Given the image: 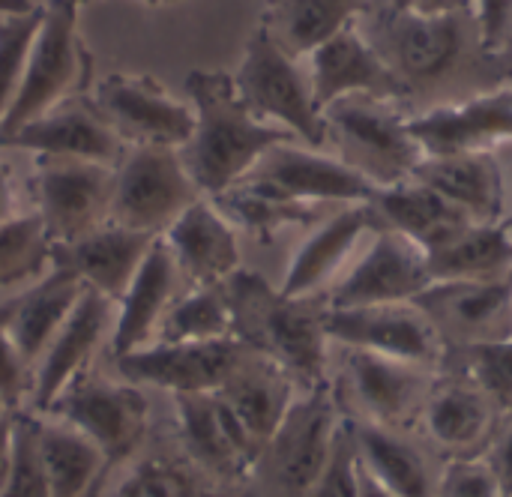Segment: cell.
I'll list each match as a JSON object with an SVG mask.
<instances>
[{"label":"cell","mask_w":512,"mask_h":497,"mask_svg":"<svg viewBox=\"0 0 512 497\" xmlns=\"http://www.w3.org/2000/svg\"><path fill=\"white\" fill-rule=\"evenodd\" d=\"M369 42L399 78L408 114L465 102L512 81L507 57L483 45L474 12L414 15L387 3L372 15Z\"/></svg>","instance_id":"obj_1"},{"label":"cell","mask_w":512,"mask_h":497,"mask_svg":"<svg viewBox=\"0 0 512 497\" xmlns=\"http://www.w3.org/2000/svg\"><path fill=\"white\" fill-rule=\"evenodd\" d=\"M195 126L180 147V159L204 198H219L237 186L252 165L276 144L297 141L288 129L261 123L222 69H195L186 75Z\"/></svg>","instance_id":"obj_2"},{"label":"cell","mask_w":512,"mask_h":497,"mask_svg":"<svg viewBox=\"0 0 512 497\" xmlns=\"http://www.w3.org/2000/svg\"><path fill=\"white\" fill-rule=\"evenodd\" d=\"M234 339L282 366L300 393L330 384L327 378V297H288L255 270L225 279Z\"/></svg>","instance_id":"obj_3"},{"label":"cell","mask_w":512,"mask_h":497,"mask_svg":"<svg viewBox=\"0 0 512 497\" xmlns=\"http://www.w3.org/2000/svg\"><path fill=\"white\" fill-rule=\"evenodd\" d=\"M408 120L405 105L372 96H345L324 108L327 144L336 147V159L363 174L375 189L411 180L414 168L426 159Z\"/></svg>","instance_id":"obj_4"},{"label":"cell","mask_w":512,"mask_h":497,"mask_svg":"<svg viewBox=\"0 0 512 497\" xmlns=\"http://www.w3.org/2000/svg\"><path fill=\"white\" fill-rule=\"evenodd\" d=\"M93 63L96 60L78 33V6L69 0H48V6H42V24L27 54L18 96L0 123V141L54 105L90 93Z\"/></svg>","instance_id":"obj_5"},{"label":"cell","mask_w":512,"mask_h":497,"mask_svg":"<svg viewBox=\"0 0 512 497\" xmlns=\"http://www.w3.org/2000/svg\"><path fill=\"white\" fill-rule=\"evenodd\" d=\"M234 87L261 123L288 129L312 150L327 147V123L315 102L309 72H303L300 60L285 54L261 27H255L246 42Z\"/></svg>","instance_id":"obj_6"},{"label":"cell","mask_w":512,"mask_h":497,"mask_svg":"<svg viewBox=\"0 0 512 497\" xmlns=\"http://www.w3.org/2000/svg\"><path fill=\"white\" fill-rule=\"evenodd\" d=\"M342 420L345 414L333 381L318 390L297 393L279 429L264 444L255 477L264 480L273 497H303L324 474Z\"/></svg>","instance_id":"obj_7"},{"label":"cell","mask_w":512,"mask_h":497,"mask_svg":"<svg viewBox=\"0 0 512 497\" xmlns=\"http://www.w3.org/2000/svg\"><path fill=\"white\" fill-rule=\"evenodd\" d=\"M435 378V369L360 348H345L342 372L333 381V390L348 420L417 432Z\"/></svg>","instance_id":"obj_8"},{"label":"cell","mask_w":512,"mask_h":497,"mask_svg":"<svg viewBox=\"0 0 512 497\" xmlns=\"http://www.w3.org/2000/svg\"><path fill=\"white\" fill-rule=\"evenodd\" d=\"M201 198L177 147H129L126 159L114 168L108 222L165 234Z\"/></svg>","instance_id":"obj_9"},{"label":"cell","mask_w":512,"mask_h":497,"mask_svg":"<svg viewBox=\"0 0 512 497\" xmlns=\"http://www.w3.org/2000/svg\"><path fill=\"white\" fill-rule=\"evenodd\" d=\"M147 396L135 384H120L81 372L45 411L84 432L105 456V474L111 477L141 447L147 435Z\"/></svg>","instance_id":"obj_10"},{"label":"cell","mask_w":512,"mask_h":497,"mask_svg":"<svg viewBox=\"0 0 512 497\" xmlns=\"http://www.w3.org/2000/svg\"><path fill=\"white\" fill-rule=\"evenodd\" d=\"M114 195V168L84 159L36 156L33 198L36 216L54 243H72L108 222Z\"/></svg>","instance_id":"obj_11"},{"label":"cell","mask_w":512,"mask_h":497,"mask_svg":"<svg viewBox=\"0 0 512 497\" xmlns=\"http://www.w3.org/2000/svg\"><path fill=\"white\" fill-rule=\"evenodd\" d=\"M93 105L126 147H183L195 114L150 75L111 72L90 90Z\"/></svg>","instance_id":"obj_12"},{"label":"cell","mask_w":512,"mask_h":497,"mask_svg":"<svg viewBox=\"0 0 512 497\" xmlns=\"http://www.w3.org/2000/svg\"><path fill=\"white\" fill-rule=\"evenodd\" d=\"M504 420L498 405L468 375L441 369L423 405L417 435L441 462L483 459Z\"/></svg>","instance_id":"obj_13"},{"label":"cell","mask_w":512,"mask_h":497,"mask_svg":"<svg viewBox=\"0 0 512 497\" xmlns=\"http://www.w3.org/2000/svg\"><path fill=\"white\" fill-rule=\"evenodd\" d=\"M324 333L342 348H360L393 360L417 363L441 372L447 363V345L432 321L414 303L393 306H360L324 312Z\"/></svg>","instance_id":"obj_14"},{"label":"cell","mask_w":512,"mask_h":497,"mask_svg":"<svg viewBox=\"0 0 512 497\" xmlns=\"http://www.w3.org/2000/svg\"><path fill=\"white\" fill-rule=\"evenodd\" d=\"M249 345L240 339L213 342H156L114 357V369L129 384H150L177 393H219L240 366Z\"/></svg>","instance_id":"obj_15"},{"label":"cell","mask_w":512,"mask_h":497,"mask_svg":"<svg viewBox=\"0 0 512 497\" xmlns=\"http://www.w3.org/2000/svg\"><path fill=\"white\" fill-rule=\"evenodd\" d=\"M174 414L183 450L204 474L219 483H246L255 477L261 447L216 393H177Z\"/></svg>","instance_id":"obj_16"},{"label":"cell","mask_w":512,"mask_h":497,"mask_svg":"<svg viewBox=\"0 0 512 497\" xmlns=\"http://www.w3.org/2000/svg\"><path fill=\"white\" fill-rule=\"evenodd\" d=\"M306 204H366L375 186L336 156H324L294 141L270 147L240 180Z\"/></svg>","instance_id":"obj_17"},{"label":"cell","mask_w":512,"mask_h":497,"mask_svg":"<svg viewBox=\"0 0 512 497\" xmlns=\"http://www.w3.org/2000/svg\"><path fill=\"white\" fill-rule=\"evenodd\" d=\"M432 285L426 252L393 228L375 234L372 249L327 291L330 309L414 303Z\"/></svg>","instance_id":"obj_18"},{"label":"cell","mask_w":512,"mask_h":497,"mask_svg":"<svg viewBox=\"0 0 512 497\" xmlns=\"http://www.w3.org/2000/svg\"><path fill=\"white\" fill-rule=\"evenodd\" d=\"M450 351L512 339L510 282H432L417 300Z\"/></svg>","instance_id":"obj_19"},{"label":"cell","mask_w":512,"mask_h":497,"mask_svg":"<svg viewBox=\"0 0 512 497\" xmlns=\"http://www.w3.org/2000/svg\"><path fill=\"white\" fill-rule=\"evenodd\" d=\"M0 150H30L51 159H84L96 165L117 168L129 147L105 123L90 93L72 96L42 117L24 123L18 132L0 141Z\"/></svg>","instance_id":"obj_20"},{"label":"cell","mask_w":512,"mask_h":497,"mask_svg":"<svg viewBox=\"0 0 512 497\" xmlns=\"http://www.w3.org/2000/svg\"><path fill=\"white\" fill-rule=\"evenodd\" d=\"M408 126L426 156L495 153L501 141H512V81L465 102L411 114Z\"/></svg>","instance_id":"obj_21"},{"label":"cell","mask_w":512,"mask_h":497,"mask_svg":"<svg viewBox=\"0 0 512 497\" xmlns=\"http://www.w3.org/2000/svg\"><path fill=\"white\" fill-rule=\"evenodd\" d=\"M309 81L324 114L327 105L345 96H372L405 105V90L378 48L354 27L336 33L309 54Z\"/></svg>","instance_id":"obj_22"},{"label":"cell","mask_w":512,"mask_h":497,"mask_svg":"<svg viewBox=\"0 0 512 497\" xmlns=\"http://www.w3.org/2000/svg\"><path fill=\"white\" fill-rule=\"evenodd\" d=\"M156 237L162 234L132 231V228L105 222L93 234H84L72 243H54L51 270H66L84 285L105 294L111 303H120V297L132 285Z\"/></svg>","instance_id":"obj_23"},{"label":"cell","mask_w":512,"mask_h":497,"mask_svg":"<svg viewBox=\"0 0 512 497\" xmlns=\"http://www.w3.org/2000/svg\"><path fill=\"white\" fill-rule=\"evenodd\" d=\"M111 309H114V303L105 294L84 285V294L75 303L72 315L57 330V336L48 342L42 360L33 369L30 399L39 414H45L51 408V402L66 390L69 381H75L81 372H87L93 354L99 351L102 339L111 330Z\"/></svg>","instance_id":"obj_24"},{"label":"cell","mask_w":512,"mask_h":497,"mask_svg":"<svg viewBox=\"0 0 512 497\" xmlns=\"http://www.w3.org/2000/svg\"><path fill=\"white\" fill-rule=\"evenodd\" d=\"M360 468L393 497H435L444 462L417 432L348 420Z\"/></svg>","instance_id":"obj_25"},{"label":"cell","mask_w":512,"mask_h":497,"mask_svg":"<svg viewBox=\"0 0 512 497\" xmlns=\"http://www.w3.org/2000/svg\"><path fill=\"white\" fill-rule=\"evenodd\" d=\"M381 228H387V225L381 222V216L375 213V207L369 201L366 204H342L336 213H330L315 228V234H309L303 240L279 291L288 297H321V294L327 297L336 273L342 270V264L360 243V237L378 234Z\"/></svg>","instance_id":"obj_26"},{"label":"cell","mask_w":512,"mask_h":497,"mask_svg":"<svg viewBox=\"0 0 512 497\" xmlns=\"http://www.w3.org/2000/svg\"><path fill=\"white\" fill-rule=\"evenodd\" d=\"M411 180L435 189L477 225H495L507 219V180L495 153L426 156L414 168Z\"/></svg>","instance_id":"obj_27"},{"label":"cell","mask_w":512,"mask_h":497,"mask_svg":"<svg viewBox=\"0 0 512 497\" xmlns=\"http://www.w3.org/2000/svg\"><path fill=\"white\" fill-rule=\"evenodd\" d=\"M180 267L174 261L171 246L165 237H156L141 270L135 273L132 285L120 297V315L111 330V351L114 357L138 351L159 336V327L177 300Z\"/></svg>","instance_id":"obj_28"},{"label":"cell","mask_w":512,"mask_h":497,"mask_svg":"<svg viewBox=\"0 0 512 497\" xmlns=\"http://www.w3.org/2000/svg\"><path fill=\"white\" fill-rule=\"evenodd\" d=\"M81 294V279L66 270H51L39 282L27 285L18 297L0 303V327L6 330V336L30 369H36L48 342L66 324Z\"/></svg>","instance_id":"obj_29"},{"label":"cell","mask_w":512,"mask_h":497,"mask_svg":"<svg viewBox=\"0 0 512 497\" xmlns=\"http://www.w3.org/2000/svg\"><path fill=\"white\" fill-rule=\"evenodd\" d=\"M180 276L192 285L225 282L240 270V243L219 207L210 198L195 201L165 234Z\"/></svg>","instance_id":"obj_30"},{"label":"cell","mask_w":512,"mask_h":497,"mask_svg":"<svg viewBox=\"0 0 512 497\" xmlns=\"http://www.w3.org/2000/svg\"><path fill=\"white\" fill-rule=\"evenodd\" d=\"M297 393H300L297 384L282 366L249 348L240 366L234 369V375L225 381V387L216 396L237 414L243 429L264 450V444L279 429Z\"/></svg>","instance_id":"obj_31"},{"label":"cell","mask_w":512,"mask_h":497,"mask_svg":"<svg viewBox=\"0 0 512 497\" xmlns=\"http://www.w3.org/2000/svg\"><path fill=\"white\" fill-rule=\"evenodd\" d=\"M369 204L375 207V213L381 216L387 228L417 243L426 255L447 246L465 228L477 225L468 213H462L435 189L417 180H402L396 186L375 189Z\"/></svg>","instance_id":"obj_32"},{"label":"cell","mask_w":512,"mask_h":497,"mask_svg":"<svg viewBox=\"0 0 512 497\" xmlns=\"http://www.w3.org/2000/svg\"><path fill=\"white\" fill-rule=\"evenodd\" d=\"M369 0H264L258 27L294 60L309 57L336 33L357 24Z\"/></svg>","instance_id":"obj_33"},{"label":"cell","mask_w":512,"mask_h":497,"mask_svg":"<svg viewBox=\"0 0 512 497\" xmlns=\"http://www.w3.org/2000/svg\"><path fill=\"white\" fill-rule=\"evenodd\" d=\"M39 462L51 497H99L108 474L102 450L75 426L63 420H39L36 426Z\"/></svg>","instance_id":"obj_34"},{"label":"cell","mask_w":512,"mask_h":497,"mask_svg":"<svg viewBox=\"0 0 512 497\" xmlns=\"http://www.w3.org/2000/svg\"><path fill=\"white\" fill-rule=\"evenodd\" d=\"M432 282H510L512 219L471 225L447 246L426 255Z\"/></svg>","instance_id":"obj_35"},{"label":"cell","mask_w":512,"mask_h":497,"mask_svg":"<svg viewBox=\"0 0 512 497\" xmlns=\"http://www.w3.org/2000/svg\"><path fill=\"white\" fill-rule=\"evenodd\" d=\"M213 204L231 216L237 225H243L258 243H273L276 234L288 225L312 228L327 219L324 207L327 204H306V201H291L276 192H267L261 186L237 183L225 195L213 198Z\"/></svg>","instance_id":"obj_36"},{"label":"cell","mask_w":512,"mask_h":497,"mask_svg":"<svg viewBox=\"0 0 512 497\" xmlns=\"http://www.w3.org/2000/svg\"><path fill=\"white\" fill-rule=\"evenodd\" d=\"M228 336H234V321L225 282L192 285L189 294L171 303L159 327V342H213Z\"/></svg>","instance_id":"obj_37"},{"label":"cell","mask_w":512,"mask_h":497,"mask_svg":"<svg viewBox=\"0 0 512 497\" xmlns=\"http://www.w3.org/2000/svg\"><path fill=\"white\" fill-rule=\"evenodd\" d=\"M48 267L51 240L33 210L0 225V291L15 285H33L48 276Z\"/></svg>","instance_id":"obj_38"},{"label":"cell","mask_w":512,"mask_h":497,"mask_svg":"<svg viewBox=\"0 0 512 497\" xmlns=\"http://www.w3.org/2000/svg\"><path fill=\"white\" fill-rule=\"evenodd\" d=\"M441 369H456L468 375L498 405L504 417H512V339L450 351Z\"/></svg>","instance_id":"obj_39"},{"label":"cell","mask_w":512,"mask_h":497,"mask_svg":"<svg viewBox=\"0 0 512 497\" xmlns=\"http://www.w3.org/2000/svg\"><path fill=\"white\" fill-rule=\"evenodd\" d=\"M42 24V6L27 15H0V123L6 120L27 66L30 45Z\"/></svg>","instance_id":"obj_40"},{"label":"cell","mask_w":512,"mask_h":497,"mask_svg":"<svg viewBox=\"0 0 512 497\" xmlns=\"http://www.w3.org/2000/svg\"><path fill=\"white\" fill-rule=\"evenodd\" d=\"M36 426H39L36 414L12 411V462H9V477L3 483L0 497H51L42 462H39Z\"/></svg>","instance_id":"obj_41"},{"label":"cell","mask_w":512,"mask_h":497,"mask_svg":"<svg viewBox=\"0 0 512 497\" xmlns=\"http://www.w3.org/2000/svg\"><path fill=\"white\" fill-rule=\"evenodd\" d=\"M117 497H207V492L189 468L168 459H147L126 477Z\"/></svg>","instance_id":"obj_42"},{"label":"cell","mask_w":512,"mask_h":497,"mask_svg":"<svg viewBox=\"0 0 512 497\" xmlns=\"http://www.w3.org/2000/svg\"><path fill=\"white\" fill-rule=\"evenodd\" d=\"M303 497H360V462H357V447H354V432H351L348 417L342 420V429L336 435L333 456L324 474Z\"/></svg>","instance_id":"obj_43"},{"label":"cell","mask_w":512,"mask_h":497,"mask_svg":"<svg viewBox=\"0 0 512 497\" xmlns=\"http://www.w3.org/2000/svg\"><path fill=\"white\" fill-rule=\"evenodd\" d=\"M435 497H504L483 459L444 462Z\"/></svg>","instance_id":"obj_44"},{"label":"cell","mask_w":512,"mask_h":497,"mask_svg":"<svg viewBox=\"0 0 512 497\" xmlns=\"http://www.w3.org/2000/svg\"><path fill=\"white\" fill-rule=\"evenodd\" d=\"M30 393H33V369L24 363V357L0 327V402L9 411H18Z\"/></svg>","instance_id":"obj_45"},{"label":"cell","mask_w":512,"mask_h":497,"mask_svg":"<svg viewBox=\"0 0 512 497\" xmlns=\"http://www.w3.org/2000/svg\"><path fill=\"white\" fill-rule=\"evenodd\" d=\"M474 15L480 24L483 45L492 54H507L512 45V0H477Z\"/></svg>","instance_id":"obj_46"},{"label":"cell","mask_w":512,"mask_h":497,"mask_svg":"<svg viewBox=\"0 0 512 497\" xmlns=\"http://www.w3.org/2000/svg\"><path fill=\"white\" fill-rule=\"evenodd\" d=\"M483 462L489 465V471L498 480L504 497H512V417L504 420V426L495 435V441H492L489 453L483 456Z\"/></svg>","instance_id":"obj_47"},{"label":"cell","mask_w":512,"mask_h":497,"mask_svg":"<svg viewBox=\"0 0 512 497\" xmlns=\"http://www.w3.org/2000/svg\"><path fill=\"white\" fill-rule=\"evenodd\" d=\"M477 0H390V6L414 15H456V12H474Z\"/></svg>","instance_id":"obj_48"},{"label":"cell","mask_w":512,"mask_h":497,"mask_svg":"<svg viewBox=\"0 0 512 497\" xmlns=\"http://www.w3.org/2000/svg\"><path fill=\"white\" fill-rule=\"evenodd\" d=\"M21 213H24V210H21V204H18V186H15L12 168H9L6 162H0V225L18 219Z\"/></svg>","instance_id":"obj_49"},{"label":"cell","mask_w":512,"mask_h":497,"mask_svg":"<svg viewBox=\"0 0 512 497\" xmlns=\"http://www.w3.org/2000/svg\"><path fill=\"white\" fill-rule=\"evenodd\" d=\"M9 462H12V411L0 420V492L9 477Z\"/></svg>","instance_id":"obj_50"},{"label":"cell","mask_w":512,"mask_h":497,"mask_svg":"<svg viewBox=\"0 0 512 497\" xmlns=\"http://www.w3.org/2000/svg\"><path fill=\"white\" fill-rule=\"evenodd\" d=\"M357 462H360V459H357ZM360 497H393V495H390V492H384V489H381V486H378V483H375V480L360 468Z\"/></svg>","instance_id":"obj_51"},{"label":"cell","mask_w":512,"mask_h":497,"mask_svg":"<svg viewBox=\"0 0 512 497\" xmlns=\"http://www.w3.org/2000/svg\"><path fill=\"white\" fill-rule=\"evenodd\" d=\"M36 6L30 0H0V15H27Z\"/></svg>","instance_id":"obj_52"},{"label":"cell","mask_w":512,"mask_h":497,"mask_svg":"<svg viewBox=\"0 0 512 497\" xmlns=\"http://www.w3.org/2000/svg\"><path fill=\"white\" fill-rule=\"evenodd\" d=\"M144 6H171V3H180V0H138Z\"/></svg>","instance_id":"obj_53"},{"label":"cell","mask_w":512,"mask_h":497,"mask_svg":"<svg viewBox=\"0 0 512 497\" xmlns=\"http://www.w3.org/2000/svg\"><path fill=\"white\" fill-rule=\"evenodd\" d=\"M6 414H9V408H6V405H3V402H0V420H3V417H6Z\"/></svg>","instance_id":"obj_54"},{"label":"cell","mask_w":512,"mask_h":497,"mask_svg":"<svg viewBox=\"0 0 512 497\" xmlns=\"http://www.w3.org/2000/svg\"><path fill=\"white\" fill-rule=\"evenodd\" d=\"M504 57H507V63H510V69H512V45L507 48V54H504Z\"/></svg>","instance_id":"obj_55"},{"label":"cell","mask_w":512,"mask_h":497,"mask_svg":"<svg viewBox=\"0 0 512 497\" xmlns=\"http://www.w3.org/2000/svg\"><path fill=\"white\" fill-rule=\"evenodd\" d=\"M69 3H75V6H78V9H81V6H84V3H87V0H69Z\"/></svg>","instance_id":"obj_56"}]
</instances>
